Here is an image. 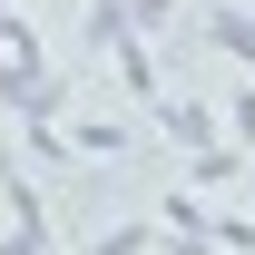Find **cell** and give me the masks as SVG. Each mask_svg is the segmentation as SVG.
Returning <instances> with one entry per match:
<instances>
[{
    "instance_id": "obj_3",
    "label": "cell",
    "mask_w": 255,
    "mask_h": 255,
    "mask_svg": "<svg viewBox=\"0 0 255 255\" xmlns=\"http://www.w3.org/2000/svg\"><path fill=\"white\" fill-rule=\"evenodd\" d=\"M236 177H246L236 147H196V187H236Z\"/></svg>"
},
{
    "instance_id": "obj_6",
    "label": "cell",
    "mask_w": 255,
    "mask_h": 255,
    "mask_svg": "<svg viewBox=\"0 0 255 255\" xmlns=\"http://www.w3.org/2000/svg\"><path fill=\"white\" fill-rule=\"evenodd\" d=\"M246 187H255V167H246ZM246 216H255V206H246Z\"/></svg>"
},
{
    "instance_id": "obj_5",
    "label": "cell",
    "mask_w": 255,
    "mask_h": 255,
    "mask_svg": "<svg viewBox=\"0 0 255 255\" xmlns=\"http://www.w3.org/2000/svg\"><path fill=\"white\" fill-rule=\"evenodd\" d=\"M216 49H236V59H255V20H246V10H216Z\"/></svg>"
},
{
    "instance_id": "obj_4",
    "label": "cell",
    "mask_w": 255,
    "mask_h": 255,
    "mask_svg": "<svg viewBox=\"0 0 255 255\" xmlns=\"http://www.w3.org/2000/svg\"><path fill=\"white\" fill-rule=\"evenodd\" d=\"M147 246H157V226H108L89 255H147Z\"/></svg>"
},
{
    "instance_id": "obj_2",
    "label": "cell",
    "mask_w": 255,
    "mask_h": 255,
    "mask_svg": "<svg viewBox=\"0 0 255 255\" xmlns=\"http://www.w3.org/2000/svg\"><path fill=\"white\" fill-rule=\"evenodd\" d=\"M167 137H187V147H216V118H206L196 98H177V108H167Z\"/></svg>"
},
{
    "instance_id": "obj_1",
    "label": "cell",
    "mask_w": 255,
    "mask_h": 255,
    "mask_svg": "<svg viewBox=\"0 0 255 255\" xmlns=\"http://www.w3.org/2000/svg\"><path fill=\"white\" fill-rule=\"evenodd\" d=\"M0 216H10V236L30 255H49V216H39V187L20 177V167H0Z\"/></svg>"
}]
</instances>
